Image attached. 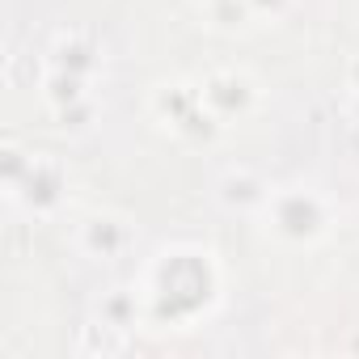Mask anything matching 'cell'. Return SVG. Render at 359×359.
<instances>
[{
    "label": "cell",
    "mask_w": 359,
    "mask_h": 359,
    "mask_svg": "<svg viewBox=\"0 0 359 359\" xmlns=\"http://www.w3.org/2000/svg\"><path fill=\"white\" fill-rule=\"evenodd\" d=\"M271 212H275V229L296 237V241L321 233V203L313 195H304V191H283Z\"/></svg>",
    "instance_id": "1"
},
{
    "label": "cell",
    "mask_w": 359,
    "mask_h": 359,
    "mask_svg": "<svg viewBox=\"0 0 359 359\" xmlns=\"http://www.w3.org/2000/svg\"><path fill=\"white\" fill-rule=\"evenodd\" d=\"M85 245H89L93 254H102V258H114V254L127 245V229H123L114 216H97V220H89V229H85Z\"/></svg>",
    "instance_id": "2"
},
{
    "label": "cell",
    "mask_w": 359,
    "mask_h": 359,
    "mask_svg": "<svg viewBox=\"0 0 359 359\" xmlns=\"http://www.w3.org/2000/svg\"><path fill=\"white\" fill-rule=\"evenodd\" d=\"M245 97H250V85H245L241 76H216V81L208 85V102H212L220 114L241 110V106H245Z\"/></svg>",
    "instance_id": "3"
},
{
    "label": "cell",
    "mask_w": 359,
    "mask_h": 359,
    "mask_svg": "<svg viewBox=\"0 0 359 359\" xmlns=\"http://www.w3.org/2000/svg\"><path fill=\"white\" fill-rule=\"evenodd\" d=\"M26 199L34 203V208H47V203H55V195H60V177H55V169L51 165H30V173H26Z\"/></svg>",
    "instance_id": "4"
},
{
    "label": "cell",
    "mask_w": 359,
    "mask_h": 359,
    "mask_svg": "<svg viewBox=\"0 0 359 359\" xmlns=\"http://www.w3.org/2000/svg\"><path fill=\"white\" fill-rule=\"evenodd\" d=\"M224 199L229 203H258L262 199V187L254 182V177H229V182H224Z\"/></svg>",
    "instance_id": "5"
},
{
    "label": "cell",
    "mask_w": 359,
    "mask_h": 359,
    "mask_svg": "<svg viewBox=\"0 0 359 359\" xmlns=\"http://www.w3.org/2000/svg\"><path fill=\"white\" fill-rule=\"evenodd\" d=\"M60 68L81 76L85 68H93V51H89V47H81V43H68V47H60Z\"/></svg>",
    "instance_id": "6"
},
{
    "label": "cell",
    "mask_w": 359,
    "mask_h": 359,
    "mask_svg": "<svg viewBox=\"0 0 359 359\" xmlns=\"http://www.w3.org/2000/svg\"><path fill=\"white\" fill-rule=\"evenodd\" d=\"M351 76H355V85H359V64H355V68H351Z\"/></svg>",
    "instance_id": "7"
}]
</instances>
